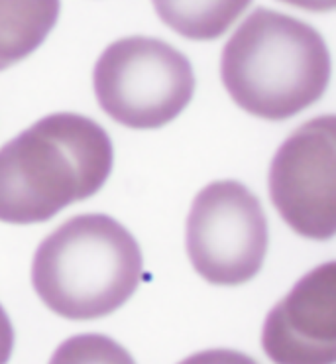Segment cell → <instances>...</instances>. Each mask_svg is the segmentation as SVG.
I'll return each mask as SVG.
<instances>
[{"instance_id":"6da1fadb","label":"cell","mask_w":336,"mask_h":364,"mask_svg":"<svg viewBox=\"0 0 336 364\" xmlns=\"http://www.w3.org/2000/svg\"><path fill=\"white\" fill-rule=\"evenodd\" d=\"M114 161L109 132L77 112H53L0 148V220L45 223L101 191Z\"/></svg>"},{"instance_id":"7a4b0ae2","label":"cell","mask_w":336,"mask_h":364,"mask_svg":"<svg viewBox=\"0 0 336 364\" xmlns=\"http://www.w3.org/2000/svg\"><path fill=\"white\" fill-rule=\"evenodd\" d=\"M220 77L248 114L287 120L319 101L330 83V51L307 22L256 9L222 50Z\"/></svg>"},{"instance_id":"3957f363","label":"cell","mask_w":336,"mask_h":364,"mask_svg":"<svg viewBox=\"0 0 336 364\" xmlns=\"http://www.w3.org/2000/svg\"><path fill=\"white\" fill-rule=\"evenodd\" d=\"M143 258L132 232L109 215H77L38 246L32 286L45 307L71 321L114 314L140 286Z\"/></svg>"},{"instance_id":"277c9868","label":"cell","mask_w":336,"mask_h":364,"mask_svg":"<svg viewBox=\"0 0 336 364\" xmlns=\"http://www.w3.org/2000/svg\"><path fill=\"white\" fill-rule=\"evenodd\" d=\"M93 87L101 109L134 130L161 128L191 102V61L158 38L130 36L112 42L94 63Z\"/></svg>"},{"instance_id":"5b68a950","label":"cell","mask_w":336,"mask_h":364,"mask_svg":"<svg viewBox=\"0 0 336 364\" xmlns=\"http://www.w3.org/2000/svg\"><path fill=\"white\" fill-rule=\"evenodd\" d=\"M268 219L260 199L240 181H212L187 217L185 246L195 272L215 286L258 276L268 255Z\"/></svg>"},{"instance_id":"8992f818","label":"cell","mask_w":336,"mask_h":364,"mask_svg":"<svg viewBox=\"0 0 336 364\" xmlns=\"http://www.w3.org/2000/svg\"><path fill=\"white\" fill-rule=\"evenodd\" d=\"M269 197L281 219L305 238L336 230V119L323 114L287 136L269 168Z\"/></svg>"},{"instance_id":"52a82bcc","label":"cell","mask_w":336,"mask_h":364,"mask_svg":"<svg viewBox=\"0 0 336 364\" xmlns=\"http://www.w3.org/2000/svg\"><path fill=\"white\" fill-rule=\"evenodd\" d=\"M261 347L273 364L336 363V264L305 274L266 317Z\"/></svg>"},{"instance_id":"ba28073f","label":"cell","mask_w":336,"mask_h":364,"mask_svg":"<svg viewBox=\"0 0 336 364\" xmlns=\"http://www.w3.org/2000/svg\"><path fill=\"white\" fill-rule=\"evenodd\" d=\"M61 0H0V71L32 55L58 24Z\"/></svg>"},{"instance_id":"9c48e42d","label":"cell","mask_w":336,"mask_h":364,"mask_svg":"<svg viewBox=\"0 0 336 364\" xmlns=\"http://www.w3.org/2000/svg\"><path fill=\"white\" fill-rule=\"evenodd\" d=\"M156 14L173 32L195 42L227 34L252 0H151Z\"/></svg>"},{"instance_id":"30bf717a","label":"cell","mask_w":336,"mask_h":364,"mask_svg":"<svg viewBox=\"0 0 336 364\" xmlns=\"http://www.w3.org/2000/svg\"><path fill=\"white\" fill-rule=\"evenodd\" d=\"M50 364H136L120 343L99 333H85L63 341Z\"/></svg>"},{"instance_id":"8fae6325","label":"cell","mask_w":336,"mask_h":364,"mask_svg":"<svg viewBox=\"0 0 336 364\" xmlns=\"http://www.w3.org/2000/svg\"><path fill=\"white\" fill-rule=\"evenodd\" d=\"M179 364H258L252 356L232 350V348H209L187 356Z\"/></svg>"},{"instance_id":"7c38bea8","label":"cell","mask_w":336,"mask_h":364,"mask_svg":"<svg viewBox=\"0 0 336 364\" xmlns=\"http://www.w3.org/2000/svg\"><path fill=\"white\" fill-rule=\"evenodd\" d=\"M14 350V327L6 309L0 305V364H9Z\"/></svg>"},{"instance_id":"4fadbf2b","label":"cell","mask_w":336,"mask_h":364,"mask_svg":"<svg viewBox=\"0 0 336 364\" xmlns=\"http://www.w3.org/2000/svg\"><path fill=\"white\" fill-rule=\"evenodd\" d=\"M295 9L309 10V12H332L336 6V0H279Z\"/></svg>"}]
</instances>
